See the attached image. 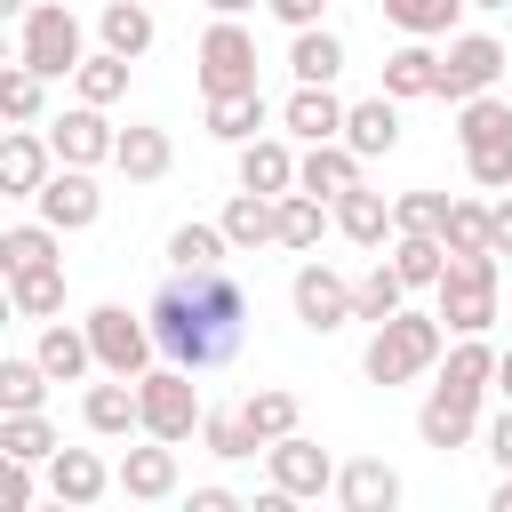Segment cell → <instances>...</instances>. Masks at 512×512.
<instances>
[{
    "instance_id": "6da1fadb",
    "label": "cell",
    "mask_w": 512,
    "mask_h": 512,
    "mask_svg": "<svg viewBox=\"0 0 512 512\" xmlns=\"http://www.w3.org/2000/svg\"><path fill=\"white\" fill-rule=\"evenodd\" d=\"M152 336L184 360V368H216L240 352L248 336V296L224 264H176V280L152 296Z\"/></svg>"
},
{
    "instance_id": "7a4b0ae2",
    "label": "cell",
    "mask_w": 512,
    "mask_h": 512,
    "mask_svg": "<svg viewBox=\"0 0 512 512\" xmlns=\"http://www.w3.org/2000/svg\"><path fill=\"white\" fill-rule=\"evenodd\" d=\"M432 352H440V328H432V320H416V312H392V320H376L368 376H376V384H400V376H416Z\"/></svg>"
},
{
    "instance_id": "3957f363",
    "label": "cell",
    "mask_w": 512,
    "mask_h": 512,
    "mask_svg": "<svg viewBox=\"0 0 512 512\" xmlns=\"http://www.w3.org/2000/svg\"><path fill=\"white\" fill-rule=\"evenodd\" d=\"M136 400H144V432H152V440H184V432L200 424V392H192V376H184V368L144 376V384H136Z\"/></svg>"
},
{
    "instance_id": "277c9868",
    "label": "cell",
    "mask_w": 512,
    "mask_h": 512,
    "mask_svg": "<svg viewBox=\"0 0 512 512\" xmlns=\"http://www.w3.org/2000/svg\"><path fill=\"white\" fill-rule=\"evenodd\" d=\"M464 152L480 184H512V112L504 104H472L464 112Z\"/></svg>"
},
{
    "instance_id": "5b68a950",
    "label": "cell",
    "mask_w": 512,
    "mask_h": 512,
    "mask_svg": "<svg viewBox=\"0 0 512 512\" xmlns=\"http://www.w3.org/2000/svg\"><path fill=\"white\" fill-rule=\"evenodd\" d=\"M488 312H496V272H488V256H456V264H448L440 320H456V328H480Z\"/></svg>"
},
{
    "instance_id": "8992f818",
    "label": "cell",
    "mask_w": 512,
    "mask_h": 512,
    "mask_svg": "<svg viewBox=\"0 0 512 512\" xmlns=\"http://www.w3.org/2000/svg\"><path fill=\"white\" fill-rule=\"evenodd\" d=\"M200 64H208V96H232V88H256V48L240 24H216L200 40Z\"/></svg>"
},
{
    "instance_id": "52a82bcc",
    "label": "cell",
    "mask_w": 512,
    "mask_h": 512,
    "mask_svg": "<svg viewBox=\"0 0 512 512\" xmlns=\"http://www.w3.org/2000/svg\"><path fill=\"white\" fill-rule=\"evenodd\" d=\"M72 56H80L72 16H64V8H32V24H24V64H32V72H72Z\"/></svg>"
},
{
    "instance_id": "ba28073f",
    "label": "cell",
    "mask_w": 512,
    "mask_h": 512,
    "mask_svg": "<svg viewBox=\"0 0 512 512\" xmlns=\"http://www.w3.org/2000/svg\"><path fill=\"white\" fill-rule=\"evenodd\" d=\"M472 400H480V384H464V376L432 384V400H424V448H456L472 432Z\"/></svg>"
},
{
    "instance_id": "9c48e42d",
    "label": "cell",
    "mask_w": 512,
    "mask_h": 512,
    "mask_svg": "<svg viewBox=\"0 0 512 512\" xmlns=\"http://www.w3.org/2000/svg\"><path fill=\"white\" fill-rule=\"evenodd\" d=\"M88 344H96V360H104V368H120V376H128V368H144V328H136L120 304H104V312L88 320Z\"/></svg>"
},
{
    "instance_id": "30bf717a",
    "label": "cell",
    "mask_w": 512,
    "mask_h": 512,
    "mask_svg": "<svg viewBox=\"0 0 512 512\" xmlns=\"http://www.w3.org/2000/svg\"><path fill=\"white\" fill-rule=\"evenodd\" d=\"M264 456H272V480H280L288 496H320V488H328V448H312V440L288 432V440L264 448Z\"/></svg>"
},
{
    "instance_id": "8fae6325",
    "label": "cell",
    "mask_w": 512,
    "mask_h": 512,
    "mask_svg": "<svg viewBox=\"0 0 512 512\" xmlns=\"http://www.w3.org/2000/svg\"><path fill=\"white\" fill-rule=\"evenodd\" d=\"M496 64H504L496 40H456L448 64H440V88H448V96H480V88L496 80Z\"/></svg>"
},
{
    "instance_id": "7c38bea8",
    "label": "cell",
    "mask_w": 512,
    "mask_h": 512,
    "mask_svg": "<svg viewBox=\"0 0 512 512\" xmlns=\"http://www.w3.org/2000/svg\"><path fill=\"white\" fill-rule=\"evenodd\" d=\"M352 304H360V296H344V280H336V272H320V264H312V272H296V312H304V328H336Z\"/></svg>"
},
{
    "instance_id": "4fadbf2b",
    "label": "cell",
    "mask_w": 512,
    "mask_h": 512,
    "mask_svg": "<svg viewBox=\"0 0 512 512\" xmlns=\"http://www.w3.org/2000/svg\"><path fill=\"white\" fill-rule=\"evenodd\" d=\"M120 488H128V496H168V488H176V448H128Z\"/></svg>"
},
{
    "instance_id": "5bb4252c",
    "label": "cell",
    "mask_w": 512,
    "mask_h": 512,
    "mask_svg": "<svg viewBox=\"0 0 512 512\" xmlns=\"http://www.w3.org/2000/svg\"><path fill=\"white\" fill-rule=\"evenodd\" d=\"M56 496L64 504H96L104 496V464L88 448H56Z\"/></svg>"
},
{
    "instance_id": "9a60e30c",
    "label": "cell",
    "mask_w": 512,
    "mask_h": 512,
    "mask_svg": "<svg viewBox=\"0 0 512 512\" xmlns=\"http://www.w3.org/2000/svg\"><path fill=\"white\" fill-rule=\"evenodd\" d=\"M288 128H296V136H312V144H328V136L344 128V104H336L328 88H304V96L288 104Z\"/></svg>"
},
{
    "instance_id": "2e32d148",
    "label": "cell",
    "mask_w": 512,
    "mask_h": 512,
    "mask_svg": "<svg viewBox=\"0 0 512 512\" xmlns=\"http://www.w3.org/2000/svg\"><path fill=\"white\" fill-rule=\"evenodd\" d=\"M40 208H48V224H88L96 216V184L88 176H56V184H40Z\"/></svg>"
},
{
    "instance_id": "e0dca14e",
    "label": "cell",
    "mask_w": 512,
    "mask_h": 512,
    "mask_svg": "<svg viewBox=\"0 0 512 512\" xmlns=\"http://www.w3.org/2000/svg\"><path fill=\"white\" fill-rule=\"evenodd\" d=\"M344 128H352V152H392V136H400V120H392L384 96H376V104H352Z\"/></svg>"
},
{
    "instance_id": "ac0fdd59",
    "label": "cell",
    "mask_w": 512,
    "mask_h": 512,
    "mask_svg": "<svg viewBox=\"0 0 512 512\" xmlns=\"http://www.w3.org/2000/svg\"><path fill=\"white\" fill-rule=\"evenodd\" d=\"M88 424H96V432H128V424H144V400H136L128 384H96V392H88Z\"/></svg>"
},
{
    "instance_id": "d6986e66",
    "label": "cell",
    "mask_w": 512,
    "mask_h": 512,
    "mask_svg": "<svg viewBox=\"0 0 512 512\" xmlns=\"http://www.w3.org/2000/svg\"><path fill=\"white\" fill-rule=\"evenodd\" d=\"M384 88H392V96H424V88H440V56H424V48H400V56L384 64Z\"/></svg>"
},
{
    "instance_id": "ffe728a7",
    "label": "cell",
    "mask_w": 512,
    "mask_h": 512,
    "mask_svg": "<svg viewBox=\"0 0 512 512\" xmlns=\"http://www.w3.org/2000/svg\"><path fill=\"white\" fill-rule=\"evenodd\" d=\"M200 432H208L216 456H256V448H264V432H256L248 408H240V416H200Z\"/></svg>"
},
{
    "instance_id": "44dd1931",
    "label": "cell",
    "mask_w": 512,
    "mask_h": 512,
    "mask_svg": "<svg viewBox=\"0 0 512 512\" xmlns=\"http://www.w3.org/2000/svg\"><path fill=\"white\" fill-rule=\"evenodd\" d=\"M344 504H360V512H376V504H400V480H392L384 464H344Z\"/></svg>"
},
{
    "instance_id": "7402d4cb",
    "label": "cell",
    "mask_w": 512,
    "mask_h": 512,
    "mask_svg": "<svg viewBox=\"0 0 512 512\" xmlns=\"http://www.w3.org/2000/svg\"><path fill=\"white\" fill-rule=\"evenodd\" d=\"M104 40H112L120 56H136V48L152 40V16H144L136 0H112V8H104Z\"/></svg>"
},
{
    "instance_id": "603a6c76",
    "label": "cell",
    "mask_w": 512,
    "mask_h": 512,
    "mask_svg": "<svg viewBox=\"0 0 512 512\" xmlns=\"http://www.w3.org/2000/svg\"><path fill=\"white\" fill-rule=\"evenodd\" d=\"M120 168H128V176H160V168H168V136H160V128H128V136H120Z\"/></svg>"
},
{
    "instance_id": "cb8c5ba5",
    "label": "cell",
    "mask_w": 512,
    "mask_h": 512,
    "mask_svg": "<svg viewBox=\"0 0 512 512\" xmlns=\"http://www.w3.org/2000/svg\"><path fill=\"white\" fill-rule=\"evenodd\" d=\"M240 184H248V192H280V184H288V152H280V144H248V152H240Z\"/></svg>"
},
{
    "instance_id": "d4e9b609",
    "label": "cell",
    "mask_w": 512,
    "mask_h": 512,
    "mask_svg": "<svg viewBox=\"0 0 512 512\" xmlns=\"http://www.w3.org/2000/svg\"><path fill=\"white\" fill-rule=\"evenodd\" d=\"M88 352H96V344H88V336H72V328H48V336H40V368H48V376H80V368H88Z\"/></svg>"
},
{
    "instance_id": "484cf974",
    "label": "cell",
    "mask_w": 512,
    "mask_h": 512,
    "mask_svg": "<svg viewBox=\"0 0 512 512\" xmlns=\"http://www.w3.org/2000/svg\"><path fill=\"white\" fill-rule=\"evenodd\" d=\"M208 120H216L224 136H248V128L264 120V104H256V88H232V96H208Z\"/></svg>"
},
{
    "instance_id": "4316f807",
    "label": "cell",
    "mask_w": 512,
    "mask_h": 512,
    "mask_svg": "<svg viewBox=\"0 0 512 512\" xmlns=\"http://www.w3.org/2000/svg\"><path fill=\"white\" fill-rule=\"evenodd\" d=\"M304 192H352V152L320 144V152L304 160Z\"/></svg>"
},
{
    "instance_id": "83f0119b",
    "label": "cell",
    "mask_w": 512,
    "mask_h": 512,
    "mask_svg": "<svg viewBox=\"0 0 512 512\" xmlns=\"http://www.w3.org/2000/svg\"><path fill=\"white\" fill-rule=\"evenodd\" d=\"M0 448H8V456H48L56 440H48V424H40L32 408H8V424H0Z\"/></svg>"
},
{
    "instance_id": "f1b7e54d",
    "label": "cell",
    "mask_w": 512,
    "mask_h": 512,
    "mask_svg": "<svg viewBox=\"0 0 512 512\" xmlns=\"http://www.w3.org/2000/svg\"><path fill=\"white\" fill-rule=\"evenodd\" d=\"M272 232H280V216H272L256 192H248V200H232V216H224V240H272Z\"/></svg>"
},
{
    "instance_id": "f546056e",
    "label": "cell",
    "mask_w": 512,
    "mask_h": 512,
    "mask_svg": "<svg viewBox=\"0 0 512 512\" xmlns=\"http://www.w3.org/2000/svg\"><path fill=\"white\" fill-rule=\"evenodd\" d=\"M40 376H48L40 360H0V400L8 408H40Z\"/></svg>"
},
{
    "instance_id": "4dcf8cb0",
    "label": "cell",
    "mask_w": 512,
    "mask_h": 512,
    "mask_svg": "<svg viewBox=\"0 0 512 512\" xmlns=\"http://www.w3.org/2000/svg\"><path fill=\"white\" fill-rule=\"evenodd\" d=\"M336 64H344V48H336V32H304V40H296V72H304V80H328Z\"/></svg>"
},
{
    "instance_id": "1f68e13d",
    "label": "cell",
    "mask_w": 512,
    "mask_h": 512,
    "mask_svg": "<svg viewBox=\"0 0 512 512\" xmlns=\"http://www.w3.org/2000/svg\"><path fill=\"white\" fill-rule=\"evenodd\" d=\"M344 232H352V240H384V200L352 184V192H344Z\"/></svg>"
},
{
    "instance_id": "d6a6232c",
    "label": "cell",
    "mask_w": 512,
    "mask_h": 512,
    "mask_svg": "<svg viewBox=\"0 0 512 512\" xmlns=\"http://www.w3.org/2000/svg\"><path fill=\"white\" fill-rule=\"evenodd\" d=\"M392 312H400V264L360 280V320H392Z\"/></svg>"
},
{
    "instance_id": "836d02e7",
    "label": "cell",
    "mask_w": 512,
    "mask_h": 512,
    "mask_svg": "<svg viewBox=\"0 0 512 512\" xmlns=\"http://www.w3.org/2000/svg\"><path fill=\"white\" fill-rule=\"evenodd\" d=\"M248 416H256V432H264V440H288V432H296V400H288V392H256V400H248Z\"/></svg>"
},
{
    "instance_id": "e575fe53",
    "label": "cell",
    "mask_w": 512,
    "mask_h": 512,
    "mask_svg": "<svg viewBox=\"0 0 512 512\" xmlns=\"http://www.w3.org/2000/svg\"><path fill=\"white\" fill-rule=\"evenodd\" d=\"M56 144H64L72 160H96V152H104V120H96V112H72V120L56 128Z\"/></svg>"
},
{
    "instance_id": "d590c367",
    "label": "cell",
    "mask_w": 512,
    "mask_h": 512,
    "mask_svg": "<svg viewBox=\"0 0 512 512\" xmlns=\"http://www.w3.org/2000/svg\"><path fill=\"white\" fill-rule=\"evenodd\" d=\"M0 176H8L16 192H32V184H40V144H32V136H8V152H0Z\"/></svg>"
},
{
    "instance_id": "8d00e7d4",
    "label": "cell",
    "mask_w": 512,
    "mask_h": 512,
    "mask_svg": "<svg viewBox=\"0 0 512 512\" xmlns=\"http://www.w3.org/2000/svg\"><path fill=\"white\" fill-rule=\"evenodd\" d=\"M216 248H224V240H216L208 224H184V232H168V256H176V264H216Z\"/></svg>"
},
{
    "instance_id": "74e56055",
    "label": "cell",
    "mask_w": 512,
    "mask_h": 512,
    "mask_svg": "<svg viewBox=\"0 0 512 512\" xmlns=\"http://www.w3.org/2000/svg\"><path fill=\"white\" fill-rule=\"evenodd\" d=\"M56 296H64V288H56L48 264H24V272H16V304H24V312H48Z\"/></svg>"
},
{
    "instance_id": "f35d334b",
    "label": "cell",
    "mask_w": 512,
    "mask_h": 512,
    "mask_svg": "<svg viewBox=\"0 0 512 512\" xmlns=\"http://www.w3.org/2000/svg\"><path fill=\"white\" fill-rule=\"evenodd\" d=\"M384 8H392L408 32H440V24L456 16V0H384Z\"/></svg>"
},
{
    "instance_id": "ab89813d",
    "label": "cell",
    "mask_w": 512,
    "mask_h": 512,
    "mask_svg": "<svg viewBox=\"0 0 512 512\" xmlns=\"http://www.w3.org/2000/svg\"><path fill=\"white\" fill-rule=\"evenodd\" d=\"M120 64H128L120 48H112V56H96V64L80 72V96H88V104H104V96H120Z\"/></svg>"
},
{
    "instance_id": "60d3db41",
    "label": "cell",
    "mask_w": 512,
    "mask_h": 512,
    "mask_svg": "<svg viewBox=\"0 0 512 512\" xmlns=\"http://www.w3.org/2000/svg\"><path fill=\"white\" fill-rule=\"evenodd\" d=\"M448 240H456V256H488V216L480 208H456L448 216Z\"/></svg>"
},
{
    "instance_id": "b9f144b4",
    "label": "cell",
    "mask_w": 512,
    "mask_h": 512,
    "mask_svg": "<svg viewBox=\"0 0 512 512\" xmlns=\"http://www.w3.org/2000/svg\"><path fill=\"white\" fill-rule=\"evenodd\" d=\"M280 240H288V248L320 240V208H312V200H288V208H280Z\"/></svg>"
},
{
    "instance_id": "7bdbcfd3",
    "label": "cell",
    "mask_w": 512,
    "mask_h": 512,
    "mask_svg": "<svg viewBox=\"0 0 512 512\" xmlns=\"http://www.w3.org/2000/svg\"><path fill=\"white\" fill-rule=\"evenodd\" d=\"M400 280H440V248L416 232V240H400Z\"/></svg>"
},
{
    "instance_id": "ee69618b",
    "label": "cell",
    "mask_w": 512,
    "mask_h": 512,
    "mask_svg": "<svg viewBox=\"0 0 512 512\" xmlns=\"http://www.w3.org/2000/svg\"><path fill=\"white\" fill-rule=\"evenodd\" d=\"M0 256H8V272H24V264H48V232H8V240H0Z\"/></svg>"
},
{
    "instance_id": "f6af8a7d",
    "label": "cell",
    "mask_w": 512,
    "mask_h": 512,
    "mask_svg": "<svg viewBox=\"0 0 512 512\" xmlns=\"http://www.w3.org/2000/svg\"><path fill=\"white\" fill-rule=\"evenodd\" d=\"M24 496H32V480H24V456H8V472H0V512H24Z\"/></svg>"
},
{
    "instance_id": "bcb514c9",
    "label": "cell",
    "mask_w": 512,
    "mask_h": 512,
    "mask_svg": "<svg viewBox=\"0 0 512 512\" xmlns=\"http://www.w3.org/2000/svg\"><path fill=\"white\" fill-rule=\"evenodd\" d=\"M440 216H448V208H440V200H400V224H408V232H432V224H440Z\"/></svg>"
},
{
    "instance_id": "7dc6e473",
    "label": "cell",
    "mask_w": 512,
    "mask_h": 512,
    "mask_svg": "<svg viewBox=\"0 0 512 512\" xmlns=\"http://www.w3.org/2000/svg\"><path fill=\"white\" fill-rule=\"evenodd\" d=\"M488 248H496V256H512V208H496V216H488Z\"/></svg>"
},
{
    "instance_id": "c3c4849f",
    "label": "cell",
    "mask_w": 512,
    "mask_h": 512,
    "mask_svg": "<svg viewBox=\"0 0 512 512\" xmlns=\"http://www.w3.org/2000/svg\"><path fill=\"white\" fill-rule=\"evenodd\" d=\"M8 112H32V72H8Z\"/></svg>"
},
{
    "instance_id": "681fc988",
    "label": "cell",
    "mask_w": 512,
    "mask_h": 512,
    "mask_svg": "<svg viewBox=\"0 0 512 512\" xmlns=\"http://www.w3.org/2000/svg\"><path fill=\"white\" fill-rule=\"evenodd\" d=\"M496 464H504V472H512V408H504V416H496Z\"/></svg>"
},
{
    "instance_id": "f907efd6",
    "label": "cell",
    "mask_w": 512,
    "mask_h": 512,
    "mask_svg": "<svg viewBox=\"0 0 512 512\" xmlns=\"http://www.w3.org/2000/svg\"><path fill=\"white\" fill-rule=\"evenodd\" d=\"M272 8H280V16H288V24H304V16H312V8H320V0H272Z\"/></svg>"
},
{
    "instance_id": "816d5d0a",
    "label": "cell",
    "mask_w": 512,
    "mask_h": 512,
    "mask_svg": "<svg viewBox=\"0 0 512 512\" xmlns=\"http://www.w3.org/2000/svg\"><path fill=\"white\" fill-rule=\"evenodd\" d=\"M496 512H512V480H504V488H496Z\"/></svg>"
},
{
    "instance_id": "f5cc1de1",
    "label": "cell",
    "mask_w": 512,
    "mask_h": 512,
    "mask_svg": "<svg viewBox=\"0 0 512 512\" xmlns=\"http://www.w3.org/2000/svg\"><path fill=\"white\" fill-rule=\"evenodd\" d=\"M496 376H504V392H512V352H504V360H496Z\"/></svg>"
},
{
    "instance_id": "db71d44e",
    "label": "cell",
    "mask_w": 512,
    "mask_h": 512,
    "mask_svg": "<svg viewBox=\"0 0 512 512\" xmlns=\"http://www.w3.org/2000/svg\"><path fill=\"white\" fill-rule=\"evenodd\" d=\"M216 8H248V0H216Z\"/></svg>"
},
{
    "instance_id": "11a10c76",
    "label": "cell",
    "mask_w": 512,
    "mask_h": 512,
    "mask_svg": "<svg viewBox=\"0 0 512 512\" xmlns=\"http://www.w3.org/2000/svg\"><path fill=\"white\" fill-rule=\"evenodd\" d=\"M480 8H504V0H480Z\"/></svg>"
}]
</instances>
